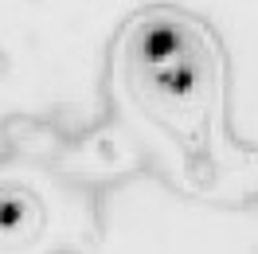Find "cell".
Instances as JSON below:
<instances>
[{
    "label": "cell",
    "instance_id": "obj_1",
    "mask_svg": "<svg viewBox=\"0 0 258 254\" xmlns=\"http://www.w3.org/2000/svg\"><path fill=\"white\" fill-rule=\"evenodd\" d=\"M188 20L172 12H149L129 24L121 43V79L137 106L161 121H180L208 102L215 79V55L204 35L188 32Z\"/></svg>",
    "mask_w": 258,
    "mask_h": 254
}]
</instances>
